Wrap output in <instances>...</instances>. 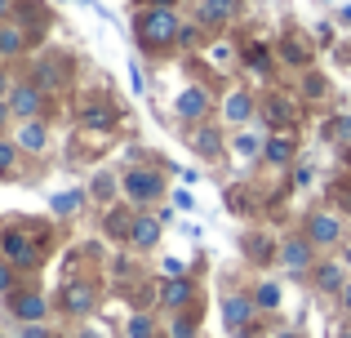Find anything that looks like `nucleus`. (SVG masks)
<instances>
[{
    "instance_id": "nucleus-1",
    "label": "nucleus",
    "mask_w": 351,
    "mask_h": 338,
    "mask_svg": "<svg viewBox=\"0 0 351 338\" xmlns=\"http://www.w3.org/2000/svg\"><path fill=\"white\" fill-rule=\"evenodd\" d=\"M138 32H143L147 45H169L173 36H182V27H178V18H173L169 9H152V14L138 18Z\"/></svg>"
},
{
    "instance_id": "nucleus-2",
    "label": "nucleus",
    "mask_w": 351,
    "mask_h": 338,
    "mask_svg": "<svg viewBox=\"0 0 351 338\" xmlns=\"http://www.w3.org/2000/svg\"><path fill=\"white\" fill-rule=\"evenodd\" d=\"M0 245H5V254H9L14 263H23V267H27V263H36V250H32V241H27L23 232H9Z\"/></svg>"
},
{
    "instance_id": "nucleus-3",
    "label": "nucleus",
    "mask_w": 351,
    "mask_h": 338,
    "mask_svg": "<svg viewBox=\"0 0 351 338\" xmlns=\"http://www.w3.org/2000/svg\"><path fill=\"white\" fill-rule=\"evenodd\" d=\"M338 236H343L338 218H329V214H316V218H311V241H316V245H334Z\"/></svg>"
},
{
    "instance_id": "nucleus-4",
    "label": "nucleus",
    "mask_w": 351,
    "mask_h": 338,
    "mask_svg": "<svg viewBox=\"0 0 351 338\" xmlns=\"http://www.w3.org/2000/svg\"><path fill=\"white\" fill-rule=\"evenodd\" d=\"M205 107H209L205 89H182V94H178V116H187V121H196Z\"/></svg>"
},
{
    "instance_id": "nucleus-5",
    "label": "nucleus",
    "mask_w": 351,
    "mask_h": 338,
    "mask_svg": "<svg viewBox=\"0 0 351 338\" xmlns=\"http://www.w3.org/2000/svg\"><path fill=\"white\" fill-rule=\"evenodd\" d=\"M14 316L18 321H40L45 316V298L40 294H18L14 298Z\"/></svg>"
},
{
    "instance_id": "nucleus-6",
    "label": "nucleus",
    "mask_w": 351,
    "mask_h": 338,
    "mask_svg": "<svg viewBox=\"0 0 351 338\" xmlns=\"http://www.w3.org/2000/svg\"><path fill=\"white\" fill-rule=\"evenodd\" d=\"M125 187H129V196H134V200H143V196H156V191H160V182H156L152 173H129Z\"/></svg>"
},
{
    "instance_id": "nucleus-7",
    "label": "nucleus",
    "mask_w": 351,
    "mask_h": 338,
    "mask_svg": "<svg viewBox=\"0 0 351 338\" xmlns=\"http://www.w3.org/2000/svg\"><path fill=\"white\" fill-rule=\"evenodd\" d=\"M36 107H40V94H36L32 85H23V89L14 94V112H18V116H36Z\"/></svg>"
},
{
    "instance_id": "nucleus-8",
    "label": "nucleus",
    "mask_w": 351,
    "mask_h": 338,
    "mask_svg": "<svg viewBox=\"0 0 351 338\" xmlns=\"http://www.w3.org/2000/svg\"><path fill=\"white\" fill-rule=\"evenodd\" d=\"M280 258H285V267H293V271H298V267H307L311 250H307L302 241H289V245H285V254H280Z\"/></svg>"
},
{
    "instance_id": "nucleus-9",
    "label": "nucleus",
    "mask_w": 351,
    "mask_h": 338,
    "mask_svg": "<svg viewBox=\"0 0 351 338\" xmlns=\"http://www.w3.org/2000/svg\"><path fill=\"white\" fill-rule=\"evenodd\" d=\"M67 307L71 312H89V307H94V289L89 285H71L67 289Z\"/></svg>"
},
{
    "instance_id": "nucleus-10",
    "label": "nucleus",
    "mask_w": 351,
    "mask_h": 338,
    "mask_svg": "<svg viewBox=\"0 0 351 338\" xmlns=\"http://www.w3.org/2000/svg\"><path fill=\"white\" fill-rule=\"evenodd\" d=\"M156 236H160V227L147 223V218H138V223L129 227V241H134V245H156Z\"/></svg>"
},
{
    "instance_id": "nucleus-11",
    "label": "nucleus",
    "mask_w": 351,
    "mask_h": 338,
    "mask_svg": "<svg viewBox=\"0 0 351 338\" xmlns=\"http://www.w3.org/2000/svg\"><path fill=\"white\" fill-rule=\"evenodd\" d=\"M267 156H271L276 165H285V160L293 156V138H285V134H280V138H271V143H267Z\"/></svg>"
},
{
    "instance_id": "nucleus-12",
    "label": "nucleus",
    "mask_w": 351,
    "mask_h": 338,
    "mask_svg": "<svg viewBox=\"0 0 351 338\" xmlns=\"http://www.w3.org/2000/svg\"><path fill=\"white\" fill-rule=\"evenodd\" d=\"M112 121H116L112 107H85L80 112V125H112Z\"/></svg>"
},
{
    "instance_id": "nucleus-13",
    "label": "nucleus",
    "mask_w": 351,
    "mask_h": 338,
    "mask_svg": "<svg viewBox=\"0 0 351 338\" xmlns=\"http://www.w3.org/2000/svg\"><path fill=\"white\" fill-rule=\"evenodd\" d=\"M223 312H227V321H232V325H245L249 321V303H245V298H227Z\"/></svg>"
},
{
    "instance_id": "nucleus-14",
    "label": "nucleus",
    "mask_w": 351,
    "mask_h": 338,
    "mask_svg": "<svg viewBox=\"0 0 351 338\" xmlns=\"http://www.w3.org/2000/svg\"><path fill=\"white\" fill-rule=\"evenodd\" d=\"M187 294H191V289H187V280H169V285H165V303H169V307L187 303Z\"/></svg>"
},
{
    "instance_id": "nucleus-15",
    "label": "nucleus",
    "mask_w": 351,
    "mask_h": 338,
    "mask_svg": "<svg viewBox=\"0 0 351 338\" xmlns=\"http://www.w3.org/2000/svg\"><path fill=\"white\" fill-rule=\"evenodd\" d=\"M23 147L27 152H40L45 147V125H27V130H23Z\"/></svg>"
},
{
    "instance_id": "nucleus-16",
    "label": "nucleus",
    "mask_w": 351,
    "mask_h": 338,
    "mask_svg": "<svg viewBox=\"0 0 351 338\" xmlns=\"http://www.w3.org/2000/svg\"><path fill=\"white\" fill-rule=\"evenodd\" d=\"M245 116H249V98L232 94V98H227V121H245Z\"/></svg>"
},
{
    "instance_id": "nucleus-17",
    "label": "nucleus",
    "mask_w": 351,
    "mask_h": 338,
    "mask_svg": "<svg viewBox=\"0 0 351 338\" xmlns=\"http://www.w3.org/2000/svg\"><path fill=\"white\" fill-rule=\"evenodd\" d=\"M18 49H23V36L14 27H0V53H18Z\"/></svg>"
},
{
    "instance_id": "nucleus-18",
    "label": "nucleus",
    "mask_w": 351,
    "mask_h": 338,
    "mask_svg": "<svg viewBox=\"0 0 351 338\" xmlns=\"http://www.w3.org/2000/svg\"><path fill=\"white\" fill-rule=\"evenodd\" d=\"M53 209H58V214H76V209H80V191H62V196H53Z\"/></svg>"
},
{
    "instance_id": "nucleus-19",
    "label": "nucleus",
    "mask_w": 351,
    "mask_h": 338,
    "mask_svg": "<svg viewBox=\"0 0 351 338\" xmlns=\"http://www.w3.org/2000/svg\"><path fill=\"white\" fill-rule=\"evenodd\" d=\"M232 14V0H205V23H214V18H227Z\"/></svg>"
},
{
    "instance_id": "nucleus-20",
    "label": "nucleus",
    "mask_w": 351,
    "mask_h": 338,
    "mask_svg": "<svg viewBox=\"0 0 351 338\" xmlns=\"http://www.w3.org/2000/svg\"><path fill=\"white\" fill-rule=\"evenodd\" d=\"M236 152H240V156H258V152H263V143L249 134V138H240V143H236Z\"/></svg>"
},
{
    "instance_id": "nucleus-21",
    "label": "nucleus",
    "mask_w": 351,
    "mask_h": 338,
    "mask_svg": "<svg viewBox=\"0 0 351 338\" xmlns=\"http://www.w3.org/2000/svg\"><path fill=\"white\" fill-rule=\"evenodd\" d=\"M258 303H263V307H276V303H280V289H276V285H263V289H258Z\"/></svg>"
},
{
    "instance_id": "nucleus-22",
    "label": "nucleus",
    "mask_w": 351,
    "mask_h": 338,
    "mask_svg": "<svg viewBox=\"0 0 351 338\" xmlns=\"http://www.w3.org/2000/svg\"><path fill=\"white\" fill-rule=\"evenodd\" d=\"M129 334H134V338H147V334H152V321H143V316H134V321H129Z\"/></svg>"
},
{
    "instance_id": "nucleus-23",
    "label": "nucleus",
    "mask_w": 351,
    "mask_h": 338,
    "mask_svg": "<svg viewBox=\"0 0 351 338\" xmlns=\"http://www.w3.org/2000/svg\"><path fill=\"white\" fill-rule=\"evenodd\" d=\"M329 134H338V138H351V116H343V121L329 125Z\"/></svg>"
},
{
    "instance_id": "nucleus-24",
    "label": "nucleus",
    "mask_w": 351,
    "mask_h": 338,
    "mask_svg": "<svg viewBox=\"0 0 351 338\" xmlns=\"http://www.w3.org/2000/svg\"><path fill=\"white\" fill-rule=\"evenodd\" d=\"M191 334H196V325H191V321H173V338H191Z\"/></svg>"
},
{
    "instance_id": "nucleus-25",
    "label": "nucleus",
    "mask_w": 351,
    "mask_h": 338,
    "mask_svg": "<svg viewBox=\"0 0 351 338\" xmlns=\"http://www.w3.org/2000/svg\"><path fill=\"white\" fill-rule=\"evenodd\" d=\"M196 147H200V152H218V143H214V134H196Z\"/></svg>"
},
{
    "instance_id": "nucleus-26",
    "label": "nucleus",
    "mask_w": 351,
    "mask_h": 338,
    "mask_svg": "<svg viewBox=\"0 0 351 338\" xmlns=\"http://www.w3.org/2000/svg\"><path fill=\"white\" fill-rule=\"evenodd\" d=\"M320 285L334 289V285H338V267H325V271H320Z\"/></svg>"
},
{
    "instance_id": "nucleus-27",
    "label": "nucleus",
    "mask_w": 351,
    "mask_h": 338,
    "mask_svg": "<svg viewBox=\"0 0 351 338\" xmlns=\"http://www.w3.org/2000/svg\"><path fill=\"white\" fill-rule=\"evenodd\" d=\"M14 165V147H9V143H0V169H9Z\"/></svg>"
},
{
    "instance_id": "nucleus-28",
    "label": "nucleus",
    "mask_w": 351,
    "mask_h": 338,
    "mask_svg": "<svg viewBox=\"0 0 351 338\" xmlns=\"http://www.w3.org/2000/svg\"><path fill=\"white\" fill-rule=\"evenodd\" d=\"M267 116H271V121H285V103H280V98H276V103L267 107Z\"/></svg>"
},
{
    "instance_id": "nucleus-29",
    "label": "nucleus",
    "mask_w": 351,
    "mask_h": 338,
    "mask_svg": "<svg viewBox=\"0 0 351 338\" xmlns=\"http://www.w3.org/2000/svg\"><path fill=\"white\" fill-rule=\"evenodd\" d=\"M0 289H9V267H0Z\"/></svg>"
},
{
    "instance_id": "nucleus-30",
    "label": "nucleus",
    "mask_w": 351,
    "mask_h": 338,
    "mask_svg": "<svg viewBox=\"0 0 351 338\" xmlns=\"http://www.w3.org/2000/svg\"><path fill=\"white\" fill-rule=\"evenodd\" d=\"M23 338H45V330H27V334H23Z\"/></svg>"
},
{
    "instance_id": "nucleus-31",
    "label": "nucleus",
    "mask_w": 351,
    "mask_h": 338,
    "mask_svg": "<svg viewBox=\"0 0 351 338\" xmlns=\"http://www.w3.org/2000/svg\"><path fill=\"white\" fill-rule=\"evenodd\" d=\"M343 303H347V307H351V285H347V294H343Z\"/></svg>"
},
{
    "instance_id": "nucleus-32",
    "label": "nucleus",
    "mask_w": 351,
    "mask_h": 338,
    "mask_svg": "<svg viewBox=\"0 0 351 338\" xmlns=\"http://www.w3.org/2000/svg\"><path fill=\"white\" fill-rule=\"evenodd\" d=\"M0 121H5V103H0Z\"/></svg>"
},
{
    "instance_id": "nucleus-33",
    "label": "nucleus",
    "mask_w": 351,
    "mask_h": 338,
    "mask_svg": "<svg viewBox=\"0 0 351 338\" xmlns=\"http://www.w3.org/2000/svg\"><path fill=\"white\" fill-rule=\"evenodd\" d=\"M5 5H9V0H0V14H5Z\"/></svg>"
},
{
    "instance_id": "nucleus-34",
    "label": "nucleus",
    "mask_w": 351,
    "mask_h": 338,
    "mask_svg": "<svg viewBox=\"0 0 351 338\" xmlns=\"http://www.w3.org/2000/svg\"><path fill=\"white\" fill-rule=\"evenodd\" d=\"M85 5H89V0H85Z\"/></svg>"
}]
</instances>
